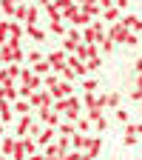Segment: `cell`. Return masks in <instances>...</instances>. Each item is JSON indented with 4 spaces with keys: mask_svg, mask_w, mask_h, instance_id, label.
Instances as JSON below:
<instances>
[{
    "mask_svg": "<svg viewBox=\"0 0 142 160\" xmlns=\"http://www.w3.org/2000/svg\"><path fill=\"white\" fill-rule=\"evenodd\" d=\"M105 23L103 20H94L91 26H85V32H83V43H88V46H97V43H103L105 40Z\"/></svg>",
    "mask_w": 142,
    "mask_h": 160,
    "instance_id": "1",
    "label": "cell"
},
{
    "mask_svg": "<svg viewBox=\"0 0 142 160\" xmlns=\"http://www.w3.org/2000/svg\"><path fill=\"white\" fill-rule=\"evenodd\" d=\"M46 60H48V63H51V69H54L57 74H60V72H63V69L68 66V54H66L63 49H54V52H51V54H48Z\"/></svg>",
    "mask_w": 142,
    "mask_h": 160,
    "instance_id": "2",
    "label": "cell"
},
{
    "mask_svg": "<svg viewBox=\"0 0 142 160\" xmlns=\"http://www.w3.org/2000/svg\"><path fill=\"white\" fill-rule=\"evenodd\" d=\"M40 120H43V126H51V129H57L60 123H63V114H57V112L48 106V109H40Z\"/></svg>",
    "mask_w": 142,
    "mask_h": 160,
    "instance_id": "3",
    "label": "cell"
},
{
    "mask_svg": "<svg viewBox=\"0 0 142 160\" xmlns=\"http://www.w3.org/2000/svg\"><path fill=\"white\" fill-rule=\"evenodd\" d=\"M29 103L37 109H48V106H54V97H51V92H34Z\"/></svg>",
    "mask_w": 142,
    "mask_h": 160,
    "instance_id": "4",
    "label": "cell"
},
{
    "mask_svg": "<svg viewBox=\"0 0 142 160\" xmlns=\"http://www.w3.org/2000/svg\"><path fill=\"white\" fill-rule=\"evenodd\" d=\"M128 34H131V32H128L122 23H114V26L108 29V40H114V46H117V43H125Z\"/></svg>",
    "mask_w": 142,
    "mask_h": 160,
    "instance_id": "5",
    "label": "cell"
},
{
    "mask_svg": "<svg viewBox=\"0 0 142 160\" xmlns=\"http://www.w3.org/2000/svg\"><path fill=\"white\" fill-rule=\"evenodd\" d=\"M74 57H77V60H83V63H88L91 57H99V52H97V46L80 43V46H77V52H74Z\"/></svg>",
    "mask_w": 142,
    "mask_h": 160,
    "instance_id": "6",
    "label": "cell"
},
{
    "mask_svg": "<svg viewBox=\"0 0 142 160\" xmlns=\"http://www.w3.org/2000/svg\"><path fill=\"white\" fill-rule=\"evenodd\" d=\"M80 12H85L91 20H99V17H103V6H99V3H91V0L80 3Z\"/></svg>",
    "mask_w": 142,
    "mask_h": 160,
    "instance_id": "7",
    "label": "cell"
},
{
    "mask_svg": "<svg viewBox=\"0 0 142 160\" xmlns=\"http://www.w3.org/2000/svg\"><path fill=\"white\" fill-rule=\"evenodd\" d=\"M29 132H31V117L26 114V117H20V120H17V129H14V137H17V140H23V137H26Z\"/></svg>",
    "mask_w": 142,
    "mask_h": 160,
    "instance_id": "8",
    "label": "cell"
},
{
    "mask_svg": "<svg viewBox=\"0 0 142 160\" xmlns=\"http://www.w3.org/2000/svg\"><path fill=\"white\" fill-rule=\"evenodd\" d=\"M68 69L74 72V77H83V74H88V69H85V63H83V60H77L74 54H68Z\"/></svg>",
    "mask_w": 142,
    "mask_h": 160,
    "instance_id": "9",
    "label": "cell"
},
{
    "mask_svg": "<svg viewBox=\"0 0 142 160\" xmlns=\"http://www.w3.org/2000/svg\"><path fill=\"white\" fill-rule=\"evenodd\" d=\"M54 140H57V129H51V126H46V129H43V134H40V137H37V146H51V143H54Z\"/></svg>",
    "mask_w": 142,
    "mask_h": 160,
    "instance_id": "10",
    "label": "cell"
},
{
    "mask_svg": "<svg viewBox=\"0 0 142 160\" xmlns=\"http://www.w3.org/2000/svg\"><path fill=\"white\" fill-rule=\"evenodd\" d=\"M119 23H122L131 34H139V32H142V20H139V17H134V14H128L125 20H119Z\"/></svg>",
    "mask_w": 142,
    "mask_h": 160,
    "instance_id": "11",
    "label": "cell"
},
{
    "mask_svg": "<svg viewBox=\"0 0 142 160\" xmlns=\"http://www.w3.org/2000/svg\"><path fill=\"white\" fill-rule=\"evenodd\" d=\"M14 146H17V137H3V140H0V154L11 157L14 154Z\"/></svg>",
    "mask_w": 142,
    "mask_h": 160,
    "instance_id": "12",
    "label": "cell"
},
{
    "mask_svg": "<svg viewBox=\"0 0 142 160\" xmlns=\"http://www.w3.org/2000/svg\"><path fill=\"white\" fill-rule=\"evenodd\" d=\"M23 34H26V26L23 23H9V40H11V43H20Z\"/></svg>",
    "mask_w": 142,
    "mask_h": 160,
    "instance_id": "13",
    "label": "cell"
},
{
    "mask_svg": "<svg viewBox=\"0 0 142 160\" xmlns=\"http://www.w3.org/2000/svg\"><path fill=\"white\" fill-rule=\"evenodd\" d=\"M68 23H71L74 29H83V26H91V23H94V20H91V17L85 14V12H77V14H74V17L68 20Z\"/></svg>",
    "mask_w": 142,
    "mask_h": 160,
    "instance_id": "14",
    "label": "cell"
},
{
    "mask_svg": "<svg viewBox=\"0 0 142 160\" xmlns=\"http://www.w3.org/2000/svg\"><path fill=\"white\" fill-rule=\"evenodd\" d=\"M99 152H103V137H88V146H85V154L97 157Z\"/></svg>",
    "mask_w": 142,
    "mask_h": 160,
    "instance_id": "15",
    "label": "cell"
},
{
    "mask_svg": "<svg viewBox=\"0 0 142 160\" xmlns=\"http://www.w3.org/2000/svg\"><path fill=\"white\" fill-rule=\"evenodd\" d=\"M88 137H91V134H74V137H71V149H74V152H85Z\"/></svg>",
    "mask_w": 142,
    "mask_h": 160,
    "instance_id": "16",
    "label": "cell"
},
{
    "mask_svg": "<svg viewBox=\"0 0 142 160\" xmlns=\"http://www.w3.org/2000/svg\"><path fill=\"white\" fill-rule=\"evenodd\" d=\"M26 34L34 40V43H46V32L40 29V26H26Z\"/></svg>",
    "mask_w": 142,
    "mask_h": 160,
    "instance_id": "17",
    "label": "cell"
},
{
    "mask_svg": "<svg viewBox=\"0 0 142 160\" xmlns=\"http://www.w3.org/2000/svg\"><path fill=\"white\" fill-rule=\"evenodd\" d=\"M57 134H63V137H74V134H77V123H68V120H63V123L57 126Z\"/></svg>",
    "mask_w": 142,
    "mask_h": 160,
    "instance_id": "18",
    "label": "cell"
},
{
    "mask_svg": "<svg viewBox=\"0 0 142 160\" xmlns=\"http://www.w3.org/2000/svg\"><path fill=\"white\" fill-rule=\"evenodd\" d=\"M11 120H14V112H11V103H3V106H0V123H3V126H9Z\"/></svg>",
    "mask_w": 142,
    "mask_h": 160,
    "instance_id": "19",
    "label": "cell"
},
{
    "mask_svg": "<svg viewBox=\"0 0 142 160\" xmlns=\"http://www.w3.org/2000/svg\"><path fill=\"white\" fill-rule=\"evenodd\" d=\"M43 160H63V152L57 149V143L46 146V154H43Z\"/></svg>",
    "mask_w": 142,
    "mask_h": 160,
    "instance_id": "20",
    "label": "cell"
},
{
    "mask_svg": "<svg viewBox=\"0 0 142 160\" xmlns=\"http://www.w3.org/2000/svg\"><path fill=\"white\" fill-rule=\"evenodd\" d=\"M31 109V103L29 100H17V103H11V112L14 114H20V117H26V112Z\"/></svg>",
    "mask_w": 142,
    "mask_h": 160,
    "instance_id": "21",
    "label": "cell"
},
{
    "mask_svg": "<svg viewBox=\"0 0 142 160\" xmlns=\"http://www.w3.org/2000/svg\"><path fill=\"white\" fill-rule=\"evenodd\" d=\"M103 20H105V23H111V26H114L117 20H119V9H117V6L105 9V12H103Z\"/></svg>",
    "mask_w": 142,
    "mask_h": 160,
    "instance_id": "22",
    "label": "cell"
},
{
    "mask_svg": "<svg viewBox=\"0 0 142 160\" xmlns=\"http://www.w3.org/2000/svg\"><path fill=\"white\" fill-rule=\"evenodd\" d=\"M83 106H85L88 112L97 109V94H94V92H85V94H83Z\"/></svg>",
    "mask_w": 142,
    "mask_h": 160,
    "instance_id": "23",
    "label": "cell"
},
{
    "mask_svg": "<svg viewBox=\"0 0 142 160\" xmlns=\"http://www.w3.org/2000/svg\"><path fill=\"white\" fill-rule=\"evenodd\" d=\"M3 92H6V103H17V97H20V92L14 89V83L3 86Z\"/></svg>",
    "mask_w": 142,
    "mask_h": 160,
    "instance_id": "24",
    "label": "cell"
},
{
    "mask_svg": "<svg viewBox=\"0 0 142 160\" xmlns=\"http://www.w3.org/2000/svg\"><path fill=\"white\" fill-rule=\"evenodd\" d=\"M14 17H17V23H23V26H26V17H29V6H26V3H20V6L14 9Z\"/></svg>",
    "mask_w": 142,
    "mask_h": 160,
    "instance_id": "25",
    "label": "cell"
},
{
    "mask_svg": "<svg viewBox=\"0 0 142 160\" xmlns=\"http://www.w3.org/2000/svg\"><path fill=\"white\" fill-rule=\"evenodd\" d=\"M23 149H26V154H29V157H34V154H37V140L23 137Z\"/></svg>",
    "mask_w": 142,
    "mask_h": 160,
    "instance_id": "26",
    "label": "cell"
},
{
    "mask_svg": "<svg viewBox=\"0 0 142 160\" xmlns=\"http://www.w3.org/2000/svg\"><path fill=\"white\" fill-rule=\"evenodd\" d=\"M88 129H91V120L80 114V120H77V134H88Z\"/></svg>",
    "mask_w": 142,
    "mask_h": 160,
    "instance_id": "27",
    "label": "cell"
},
{
    "mask_svg": "<svg viewBox=\"0 0 142 160\" xmlns=\"http://www.w3.org/2000/svg\"><path fill=\"white\" fill-rule=\"evenodd\" d=\"M11 160H29V154H26V149H23V140H17V146H14V154H11Z\"/></svg>",
    "mask_w": 142,
    "mask_h": 160,
    "instance_id": "28",
    "label": "cell"
},
{
    "mask_svg": "<svg viewBox=\"0 0 142 160\" xmlns=\"http://www.w3.org/2000/svg\"><path fill=\"white\" fill-rule=\"evenodd\" d=\"M37 14H40V6H29V17H26V26H37Z\"/></svg>",
    "mask_w": 142,
    "mask_h": 160,
    "instance_id": "29",
    "label": "cell"
},
{
    "mask_svg": "<svg viewBox=\"0 0 142 160\" xmlns=\"http://www.w3.org/2000/svg\"><path fill=\"white\" fill-rule=\"evenodd\" d=\"M66 37H68V40H74V43H83V32H80V29H74V26H68Z\"/></svg>",
    "mask_w": 142,
    "mask_h": 160,
    "instance_id": "30",
    "label": "cell"
},
{
    "mask_svg": "<svg viewBox=\"0 0 142 160\" xmlns=\"http://www.w3.org/2000/svg\"><path fill=\"white\" fill-rule=\"evenodd\" d=\"M6 72H9V80H11V83H14V80H20V72H23V66H6Z\"/></svg>",
    "mask_w": 142,
    "mask_h": 160,
    "instance_id": "31",
    "label": "cell"
},
{
    "mask_svg": "<svg viewBox=\"0 0 142 160\" xmlns=\"http://www.w3.org/2000/svg\"><path fill=\"white\" fill-rule=\"evenodd\" d=\"M125 134H136V137H142V123H128V126H125Z\"/></svg>",
    "mask_w": 142,
    "mask_h": 160,
    "instance_id": "32",
    "label": "cell"
},
{
    "mask_svg": "<svg viewBox=\"0 0 142 160\" xmlns=\"http://www.w3.org/2000/svg\"><path fill=\"white\" fill-rule=\"evenodd\" d=\"M108 109H119V92H108Z\"/></svg>",
    "mask_w": 142,
    "mask_h": 160,
    "instance_id": "33",
    "label": "cell"
},
{
    "mask_svg": "<svg viewBox=\"0 0 142 160\" xmlns=\"http://www.w3.org/2000/svg\"><path fill=\"white\" fill-rule=\"evenodd\" d=\"M108 106V92H103V94H97V112H103Z\"/></svg>",
    "mask_w": 142,
    "mask_h": 160,
    "instance_id": "34",
    "label": "cell"
},
{
    "mask_svg": "<svg viewBox=\"0 0 142 160\" xmlns=\"http://www.w3.org/2000/svg\"><path fill=\"white\" fill-rule=\"evenodd\" d=\"M51 32H54V34H66L68 29H66V23H63V20H54V23H51Z\"/></svg>",
    "mask_w": 142,
    "mask_h": 160,
    "instance_id": "35",
    "label": "cell"
},
{
    "mask_svg": "<svg viewBox=\"0 0 142 160\" xmlns=\"http://www.w3.org/2000/svg\"><path fill=\"white\" fill-rule=\"evenodd\" d=\"M99 66H103V57H91L88 63H85V69H88V72H97Z\"/></svg>",
    "mask_w": 142,
    "mask_h": 160,
    "instance_id": "36",
    "label": "cell"
},
{
    "mask_svg": "<svg viewBox=\"0 0 142 160\" xmlns=\"http://www.w3.org/2000/svg\"><path fill=\"white\" fill-rule=\"evenodd\" d=\"M99 52H103V54L114 52V40H108V34H105V40H103V43H99Z\"/></svg>",
    "mask_w": 142,
    "mask_h": 160,
    "instance_id": "37",
    "label": "cell"
},
{
    "mask_svg": "<svg viewBox=\"0 0 142 160\" xmlns=\"http://www.w3.org/2000/svg\"><path fill=\"white\" fill-rule=\"evenodd\" d=\"M40 60H46V57H43V54H40L37 49H31V52H29V63H31V66H37V63H40Z\"/></svg>",
    "mask_w": 142,
    "mask_h": 160,
    "instance_id": "38",
    "label": "cell"
},
{
    "mask_svg": "<svg viewBox=\"0 0 142 160\" xmlns=\"http://www.w3.org/2000/svg\"><path fill=\"white\" fill-rule=\"evenodd\" d=\"M131 100H142V74H139V80H136V89L131 92Z\"/></svg>",
    "mask_w": 142,
    "mask_h": 160,
    "instance_id": "39",
    "label": "cell"
},
{
    "mask_svg": "<svg viewBox=\"0 0 142 160\" xmlns=\"http://www.w3.org/2000/svg\"><path fill=\"white\" fill-rule=\"evenodd\" d=\"M0 9H3V14H14V3H11V0H3V3H0Z\"/></svg>",
    "mask_w": 142,
    "mask_h": 160,
    "instance_id": "40",
    "label": "cell"
},
{
    "mask_svg": "<svg viewBox=\"0 0 142 160\" xmlns=\"http://www.w3.org/2000/svg\"><path fill=\"white\" fill-rule=\"evenodd\" d=\"M94 89H97V77H88L83 83V92H94Z\"/></svg>",
    "mask_w": 142,
    "mask_h": 160,
    "instance_id": "41",
    "label": "cell"
},
{
    "mask_svg": "<svg viewBox=\"0 0 142 160\" xmlns=\"http://www.w3.org/2000/svg\"><path fill=\"white\" fill-rule=\"evenodd\" d=\"M43 129H46V126H40V123H31V132H29V134H31V137L37 140L40 134H43Z\"/></svg>",
    "mask_w": 142,
    "mask_h": 160,
    "instance_id": "42",
    "label": "cell"
},
{
    "mask_svg": "<svg viewBox=\"0 0 142 160\" xmlns=\"http://www.w3.org/2000/svg\"><path fill=\"white\" fill-rule=\"evenodd\" d=\"M94 126H97V129H99V132H105V129H108V120H105V117H103V114H99V117H97V120H94Z\"/></svg>",
    "mask_w": 142,
    "mask_h": 160,
    "instance_id": "43",
    "label": "cell"
},
{
    "mask_svg": "<svg viewBox=\"0 0 142 160\" xmlns=\"http://www.w3.org/2000/svg\"><path fill=\"white\" fill-rule=\"evenodd\" d=\"M136 140H139L136 134H125V137H122V143H125V146H136Z\"/></svg>",
    "mask_w": 142,
    "mask_h": 160,
    "instance_id": "44",
    "label": "cell"
},
{
    "mask_svg": "<svg viewBox=\"0 0 142 160\" xmlns=\"http://www.w3.org/2000/svg\"><path fill=\"white\" fill-rule=\"evenodd\" d=\"M117 120H119V123H125V126H128V112H122V109H117Z\"/></svg>",
    "mask_w": 142,
    "mask_h": 160,
    "instance_id": "45",
    "label": "cell"
},
{
    "mask_svg": "<svg viewBox=\"0 0 142 160\" xmlns=\"http://www.w3.org/2000/svg\"><path fill=\"white\" fill-rule=\"evenodd\" d=\"M139 43V34H128V40H125V46H136Z\"/></svg>",
    "mask_w": 142,
    "mask_h": 160,
    "instance_id": "46",
    "label": "cell"
},
{
    "mask_svg": "<svg viewBox=\"0 0 142 160\" xmlns=\"http://www.w3.org/2000/svg\"><path fill=\"white\" fill-rule=\"evenodd\" d=\"M134 72H136V74H142V57H139L136 63H134Z\"/></svg>",
    "mask_w": 142,
    "mask_h": 160,
    "instance_id": "47",
    "label": "cell"
},
{
    "mask_svg": "<svg viewBox=\"0 0 142 160\" xmlns=\"http://www.w3.org/2000/svg\"><path fill=\"white\" fill-rule=\"evenodd\" d=\"M83 160H97V157H91V154H85V152H83Z\"/></svg>",
    "mask_w": 142,
    "mask_h": 160,
    "instance_id": "48",
    "label": "cell"
},
{
    "mask_svg": "<svg viewBox=\"0 0 142 160\" xmlns=\"http://www.w3.org/2000/svg\"><path fill=\"white\" fill-rule=\"evenodd\" d=\"M29 160H43V154H34V157H29Z\"/></svg>",
    "mask_w": 142,
    "mask_h": 160,
    "instance_id": "49",
    "label": "cell"
},
{
    "mask_svg": "<svg viewBox=\"0 0 142 160\" xmlns=\"http://www.w3.org/2000/svg\"><path fill=\"white\" fill-rule=\"evenodd\" d=\"M0 66H6V60H3V52H0Z\"/></svg>",
    "mask_w": 142,
    "mask_h": 160,
    "instance_id": "50",
    "label": "cell"
},
{
    "mask_svg": "<svg viewBox=\"0 0 142 160\" xmlns=\"http://www.w3.org/2000/svg\"><path fill=\"white\" fill-rule=\"evenodd\" d=\"M3 132H6V126H3V123H0V137H3Z\"/></svg>",
    "mask_w": 142,
    "mask_h": 160,
    "instance_id": "51",
    "label": "cell"
},
{
    "mask_svg": "<svg viewBox=\"0 0 142 160\" xmlns=\"http://www.w3.org/2000/svg\"><path fill=\"white\" fill-rule=\"evenodd\" d=\"M0 160H11V157H3V154H0Z\"/></svg>",
    "mask_w": 142,
    "mask_h": 160,
    "instance_id": "52",
    "label": "cell"
}]
</instances>
